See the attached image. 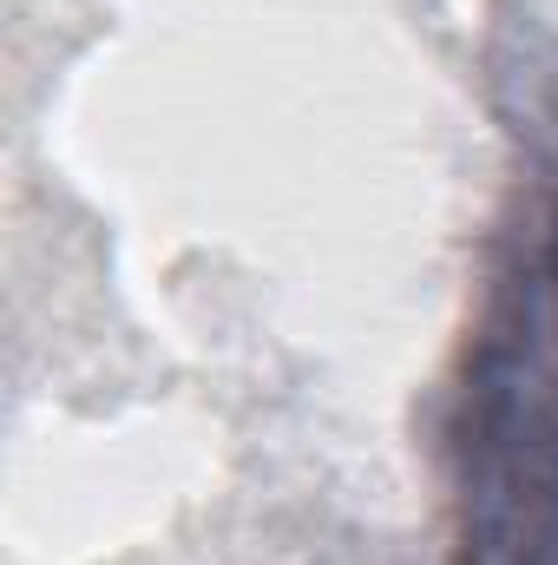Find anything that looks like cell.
<instances>
[{
	"mask_svg": "<svg viewBox=\"0 0 558 565\" xmlns=\"http://www.w3.org/2000/svg\"><path fill=\"white\" fill-rule=\"evenodd\" d=\"M526 244H533V257H539V270H546V277H552V289H558V191H552V204L539 211V231H533Z\"/></svg>",
	"mask_w": 558,
	"mask_h": 565,
	"instance_id": "cell-2",
	"label": "cell"
},
{
	"mask_svg": "<svg viewBox=\"0 0 558 565\" xmlns=\"http://www.w3.org/2000/svg\"><path fill=\"white\" fill-rule=\"evenodd\" d=\"M440 480L453 565H558V289L533 244L486 277L447 388Z\"/></svg>",
	"mask_w": 558,
	"mask_h": 565,
	"instance_id": "cell-1",
	"label": "cell"
}]
</instances>
